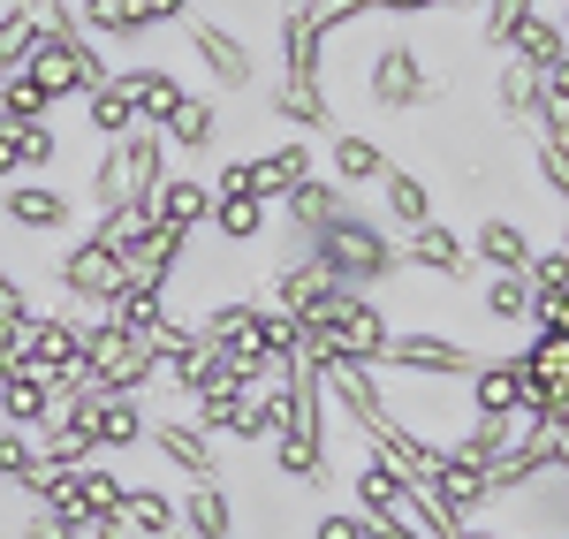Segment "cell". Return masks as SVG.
<instances>
[{
    "mask_svg": "<svg viewBox=\"0 0 569 539\" xmlns=\"http://www.w3.org/2000/svg\"><path fill=\"white\" fill-rule=\"evenodd\" d=\"M395 160L380 137L365 130H327V182H342V190H357V182H380Z\"/></svg>",
    "mask_w": 569,
    "mask_h": 539,
    "instance_id": "cell-16",
    "label": "cell"
},
{
    "mask_svg": "<svg viewBox=\"0 0 569 539\" xmlns=\"http://www.w3.org/2000/svg\"><path fill=\"white\" fill-rule=\"evenodd\" d=\"M84 456H91V433L69 418V410H53V418L39 426V463L53 471V463H84Z\"/></svg>",
    "mask_w": 569,
    "mask_h": 539,
    "instance_id": "cell-33",
    "label": "cell"
},
{
    "mask_svg": "<svg viewBox=\"0 0 569 539\" xmlns=\"http://www.w3.org/2000/svg\"><path fill=\"white\" fill-rule=\"evenodd\" d=\"M31 39H39V8H23V0H0V77H8V69H23Z\"/></svg>",
    "mask_w": 569,
    "mask_h": 539,
    "instance_id": "cell-34",
    "label": "cell"
},
{
    "mask_svg": "<svg viewBox=\"0 0 569 539\" xmlns=\"http://www.w3.org/2000/svg\"><path fill=\"white\" fill-rule=\"evenodd\" d=\"M39 433H23V426H0V487H16V495H31L39 487Z\"/></svg>",
    "mask_w": 569,
    "mask_h": 539,
    "instance_id": "cell-32",
    "label": "cell"
},
{
    "mask_svg": "<svg viewBox=\"0 0 569 539\" xmlns=\"http://www.w3.org/2000/svg\"><path fill=\"white\" fill-rule=\"evenodd\" d=\"M122 495H130V479L107 471L99 456H84V463H53V471H39V487H31V501L53 509V517H69L77 532H84V525H107V517H122Z\"/></svg>",
    "mask_w": 569,
    "mask_h": 539,
    "instance_id": "cell-3",
    "label": "cell"
},
{
    "mask_svg": "<svg viewBox=\"0 0 569 539\" xmlns=\"http://www.w3.org/2000/svg\"><path fill=\"white\" fill-rule=\"evenodd\" d=\"M152 213H160L168 228H182V236H198V228L213 221V182L206 176H168L160 198H152Z\"/></svg>",
    "mask_w": 569,
    "mask_h": 539,
    "instance_id": "cell-23",
    "label": "cell"
},
{
    "mask_svg": "<svg viewBox=\"0 0 569 539\" xmlns=\"http://www.w3.org/2000/svg\"><path fill=\"white\" fill-rule=\"evenodd\" d=\"M555 23H562V39H569V0H562V16H555Z\"/></svg>",
    "mask_w": 569,
    "mask_h": 539,
    "instance_id": "cell-43",
    "label": "cell"
},
{
    "mask_svg": "<svg viewBox=\"0 0 569 539\" xmlns=\"http://www.w3.org/2000/svg\"><path fill=\"white\" fill-rule=\"evenodd\" d=\"M486 319L493 327H539V297H531L525 273H493L486 281Z\"/></svg>",
    "mask_w": 569,
    "mask_h": 539,
    "instance_id": "cell-31",
    "label": "cell"
},
{
    "mask_svg": "<svg viewBox=\"0 0 569 539\" xmlns=\"http://www.w3.org/2000/svg\"><path fill=\"white\" fill-rule=\"evenodd\" d=\"M395 372H418V380H471V365H479V350L471 342H448V335H433V327H410V335H395L388 358Z\"/></svg>",
    "mask_w": 569,
    "mask_h": 539,
    "instance_id": "cell-6",
    "label": "cell"
},
{
    "mask_svg": "<svg viewBox=\"0 0 569 539\" xmlns=\"http://www.w3.org/2000/svg\"><path fill=\"white\" fill-rule=\"evenodd\" d=\"M402 495H410V471H395L380 449L357 463V517H365V525H388V517H402Z\"/></svg>",
    "mask_w": 569,
    "mask_h": 539,
    "instance_id": "cell-17",
    "label": "cell"
},
{
    "mask_svg": "<svg viewBox=\"0 0 569 539\" xmlns=\"http://www.w3.org/2000/svg\"><path fill=\"white\" fill-rule=\"evenodd\" d=\"M372 539H426V532H418L410 517H388V525H372Z\"/></svg>",
    "mask_w": 569,
    "mask_h": 539,
    "instance_id": "cell-41",
    "label": "cell"
},
{
    "mask_svg": "<svg viewBox=\"0 0 569 539\" xmlns=\"http://www.w3.org/2000/svg\"><path fill=\"white\" fill-rule=\"evenodd\" d=\"M168 176H176V168H168V137H160V122H137L130 137L99 144V168H91V213L152 206Z\"/></svg>",
    "mask_w": 569,
    "mask_h": 539,
    "instance_id": "cell-2",
    "label": "cell"
},
{
    "mask_svg": "<svg viewBox=\"0 0 569 539\" xmlns=\"http://www.w3.org/2000/svg\"><path fill=\"white\" fill-rule=\"evenodd\" d=\"M531 8H539V0H486V23H479V39H486V46H509V31L525 23Z\"/></svg>",
    "mask_w": 569,
    "mask_h": 539,
    "instance_id": "cell-38",
    "label": "cell"
},
{
    "mask_svg": "<svg viewBox=\"0 0 569 539\" xmlns=\"http://www.w3.org/2000/svg\"><path fill=\"white\" fill-rule=\"evenodd\" d=\"M122 84H130V99H137V114L144 122H168L182 99H190V84H182L176 69H160V61H130V69H114Z\"/></svg>",
    "mask_w": 569,
    "mask_h": 539,
    "instance_id": "cell-20",
    "label": "cell"
},
{
    "mask_svg": "<svg viewBox=\"0 0 569 539\" xmlns=\"http://www.w3.org/2000/svg\"><path fill=\"white\" fill-rule=\"evenodd\" d=\"M23 539H77V525L53 517V509H31V517H23Z\"/></svg>",
    "mask_w": 569,
    "mask_h": 539,
    "instance_id": "cell-40",
    "label": "cell"
},
{
    "mask_svg": "<svg viewBox=\"0 0 569 539\" xmlns=\"http://www.w3.org/2000/svg\"><path fill=\"white\" fill-rule=\"evenodd\" d=\"M281 8H289V0H281Z\"/></svg>",
    "mask_w": 569,
    "mask_h": 539,
    "instance_id": "cell-45",
    "label": "cell"
},
{
    "mask_svg": "<svg viewBox=\"0 0 569 539\" xmlns=\"http://www.w3.org/2000/svg\"><path fill=\"white\" fill-rule=\"evenodd\" d=\"M69 418L91 433V456H107V449H144V433H152V410L137 403V396H99V388H91V396L69 410Z\"/></svg>",
    "mask_w": 569,
    "mask_h": 539,
    "instance_id": "cell-7",
    "label": "cell"
},
{
    "mask_svg": "<svg viewBox=\"0 0 569 539\" xmlns=\"http://www.w3.org/2000/svg\"><path fill=\"white\" fill-rule=\"evenodd\" d=\"M555 251H562V259H569V221H562V243H555Z\"/></svg>",
    "mask_w": 569,
    "mask_h": 539,
    "instance_id": "cell-44",
    "label": "cell"
},
{
    "mask_svg": "<svg viewBox=\"0 0 569 539\" xmlns=\"http://www.w3.org/2000/svg\"><path fill=\"white\" fill-rule=\"evenodd\" d=\"M531 251H539V243H531L517 221H501V213H486V221L471 228V259L493 267V273H531Z\"/></svg>",
    "mask_w": 569,
    "mask_h": 539,
    "instance_id": "cell-18",
    "label": "cell"
},
{
    "mask_svg": "<svg viewBox=\"0 0 569 539\" xmlns=\"http://www.w3.org/2000/svg\"><path fill=\"white\" fill-rule=\"evenodd\" d=\"M342 206H350V190H342V182H297V190H289V198H281V221H289V236H319V228L335 221V213H342Z\"/></svg>",
    "mask_w": 569,
    "mask_h": 539,
    "instance_id": "cell-22",
    "label": "cell"
},
{
    "mask_svg": "<svg viewBox=\"0 0 569 539\" xmlns=\"http://www.w3.org/2000/svg\"><path fill=\"white\" fill-rule=\"evenodd\" d=\"M46 418H53V388H46V372H0V426L39 433Z\"/></svg>",
    "mask_w": 569,
    "mask_h": 539,
    "instance_id": "cell-24",
    "label": "cell"
},
{
    "mask_svg": "<svg viewBox=\"0 0 569 539\" xmlns=\"http://www.w3.org/2000/svg\"><path fill=\"white\" fill-rule=\"evenodd\" d=\"M266 114H273V122H289L297 137L342 130V122H335V99H327V84H319V77H281V84L266 91Z\"/></svg>",
    "mask_w": 569,
    "mask_h": 539,
    "instance_id": "cell-12",
    "label": "cell"
},
{
    "mask_svg": "<svg viewBox=\"0 0 569 539\" xmlns=\"http://www.w3.org/2000/svg\"><path fill=\"white\" fill-rule=\"evenodd\" d=\"M176 509H182V525H190V539H236V501H228L220 479H198Z\"/></svg>",
    "mask_w": 569,
    "mask_h": 539,
    "instance_id": "cell-26",
    "label": "cell"
},
{
    "mask_svg": "<svg viewBox=\"0 0 569 539\" xmlns=\"http://www.w3.org/2000/svg\"><path fill=\"white\" fill-rule=\"evenodd\" d=\"M305 259L327 273L335 289L372 297V289H380V281L402 267V243H388V228L372 221V213H357V198H350V206H342V213H335V221H327V228L305 243Z\"/></svg>",
    "mask_w": 569,
    "mask_h": 539,
    "instance_id": "cell-1",
    "label": "cell"
},
{
    "mask_svg": "<svg viewBox=\"0 0 569 539\" xmlns=\"http://www.w3.org/2000/svg\"><path fill=\"white\" fill-rule=\"evenodd\" d=\"M16 160H23V176H53V160H61V137H53V122H23V137H16Z\"/></svg>",
    "mask_w": 569,
    "mask_h": 539,
    "instance_id": "cell-37",
    "label": "cell"
},
{
    "mask_svg": "<svg viewBox=\"0 0 569 539\" xmlns=\"http://www.w3.org/2000/svg\"><path fill=\"white\" fill-rule=\"evenodd\" d=\"M0 213L23 236H69L77 228V198L46 176H16V182H0Z\"/></svg>",
    "mask_w": 569,
    "mask_h": 539,
    "instance_id": "cell-5",
    "label": "cell"
},
{
    "mask_svg": "<svg viewBox=\"0 0 569 539\" xmlns=\"http://www.w3.org/2000/svg\"><path fill=\"white\" fill-rule=\"evenodd\" d=\"M426 91H433V77H426V53H418V39L388 31V39L372 46V99H380V107H418Z\"/></svg>",
    "mask_w": 569,
    "mask_h": 539,
    "instance_id": "cell-8",
    "label": "cell"
},
{
    "mask_svg": "<svg viewBox=\"0 0 569 539\" xmlns=\"http://www.w3.org/2000/svg\"><path fill=\"white\" fill-rule=\"evenodd\" d=\"M144 114H137V99H130V84L122 77H107L99 91H84V130L99 137V144H114V137H130Z\"/></svg>",
    "mask_w": 569,
    "mask_h": 539,
    "instance_id": "cell-25",
    "label": "cell"
},
{
    "mask_svg": "<svg viewBox=\"0 0 569 539\" xmlns=\"http://www.w3.org/2000/svg\"><path fill=\"white\" fill-rule=\"evenodd\" d=\"M190 53L206 61V77H213L220 91H251L259 84V53L236 39V31H220L213 16H190Z\"/></svg>",
    "mask_w": 569,
    "mask_h": 539,
    "instance_id": "cell-9",
    "label": "cell"
},
{
    "mask_svg": "<svg viewBox=\"0 0 569 539\" xmlns=\"http://www.w3.org/2000/svg\"><path fill=\"white\" fill-rule=\"evenodd\" d=\"M311 539H372V525H365L357 509H327V517L311 525Z\"/></svg>",
    "mask_w": 569,
    "mask_h": 539,
    "instance_id": "cell-39",
    "label": "cell"
},
{
    "mask_svg": "<svg viewBox=\"0 0 569 539\" xmlns=\"http://www.w3.org/2000/svg\"><path fill=\"white\" fill-rule=\"evenodd\" d=\"M69 8H77V23H84L99 46H144L152 39V23H144L137 0H69Z\"/></svg>",
    "mask_w": 569,
    "mask_h": 539,
    "instance_id": "cell-19",
    "label": "cell"
},
{
    "mask_svg": "<svg viewBox=\"0 0 569 539\" xmlns=\"http://www.w3.org/2000/svg\"><path fill=\"white\" fill-rule=\"evenodd\" d=\"M206 228H213L220 243H259L266 228H273V206L251 198V190H228V198H213V221Z\"/></svg>",
    "mask_w": 569,
    "mask_h": 539,
    "instance_id": "cell-27",
    "label": "cell"
},
{
    "mask_svg": "<svg viewBox=\"0 0 569 539\" xmlns=\"http://www.w3.org/2000/svg\"><path fill=\"white\" fill-rule=\"evenodd\" d=\"M319 176V152H311V137H281L273 152H251V198H266V206H281L297 182Z\"/></svg>",
    "mask_w": 569,
    "mask_h": 539,
    "instance_id": "cell-11",
    "label": "cell"
},
{
    "mask_svg": "<svg viewBox=\"0 0 569 539\" xmlns=\"http://www.w3.org/2000/svg\"><path fill=\"white\" fill-rule=\"evenodd\" d=\"M273 39H281V77H319L327 69V31H319V16L305 0L273 8Z\"/></svg>",
    "mask_w": 569,
    "mask_h": 539,
    "instance_id": "cell-13",
    "label": "cell"
},
{
    "mask_svg": "<svg viewBox=\"0 0 569 539\" xmlns=\"http://www.w3.org/2000/svg\"><path fill=\"white\" fill-rule=\"evenodd\" d=\"M380 206H388V221L402 228V236L433 221V190H426V176H410V168H388V176H380Z\"/></svg>",
    "mask_w": 569,
    "mask_h": 539,
    "instance_id": "cell-28",
    "label": "cell"
},
{
    "mask_svg": "<svg viewBox=\"0 0 569 539\" xmlns=\"http://www.w3.org/2000/svg\"><path fill=\"white\" fill-rule=\"evenodd\" d=\"M144 449L160 456V463H176V479H182V487H198V479H220L213 433H206V426H190V418H152Z\"/></svg>",
    "mask_w": 569,
    "mask_h": 539,
    "instance_id": "cell-10",
    "label": "cell"
},
{
    "mask_svg": "<svg viewBox=\"0 0 569 539\" xmlns=\"http://www.w3.org/2000/svg\"><path fill=\"white\" fill-rule=\"evenodd\" d=\"M402 267H418V273H440V281H463V273L479 267V259H471V243H463L456 228L426 221V228H410V236H402Z\"/></svg>",
    "mask_w": 569,
    "mask_h": 539,
    "instance_id": "cell-15",
    "label": "cell"
},
{
    "mask_svg": "<svg viewBox=\"0 0 569 539\" xmlns=\"http://www.w3.org/2000/svg\"><path fill=\"white\" fill-rule=\"evenodd\" d=\"M531 168H539V182H547V190L569 206V144H562V137L531 130Z\"/></svg>",
    "mask_w": 569,
    "mask_h": 539,
    "instance_id": "cell-36",
    "label": "cell"
},
{
    "mask_svg": "<svg viewBox=\"0 0 569 539\" xmlns=\"http://www.w3.org/2000/svg\"><path fill=\"white\" fill-rule=\"evenodd\" d=\"M122 259H114V251H107V243H99V236H77V243H61V259H53V281H61V297H69V305H91V312H99V305H107V297H114V289H122Z\"/></svg>",
    "mask_w": 569,
    "mask_h": 539,
    "instance_id": "cell-4",
    "label": "cell"
},
{
    "mask_svg": "<svg viewBox=\"0 0 569 539\" xmlns=\"http://www.w3.org/2000/svg\"><path fill=\"white\" fill-rule=\"evenodd\" d=\"M501 114L509 122H539V69H525V61H501Z\"/></svg>",
    "mask_w": 569,
    "mask_h": 539,
    "instance_id": "cell-35",
    "label": "cell"
},
{
    "mask_svg": "<svg viewBox=\"0 0 569 539\" xmlns=\"http://www.w3.org/2000/svg\"><path fill=\"white\" fill-rule=\"evenodd\" d=\"M122 525H130V532H144V539H176L182 509H176V495H168V487H130V495H122Z\"/></svg>",
    "mask_w": 569,
    "mask_h": 539,
    "instance_id": "cell-30",
    "label": "cell"
},
{
    "mask_svg": "<svg viewBox=\"0 0 569 539\" xmlns=\"http://www.w3.org/2000/svg\"><path fill=\"white\" fill-rule=\"evenodd\" d=\"M562 53H569L562 23H555V16H539V8H531L525 23H517V31H509V61H525V69H555V61H562Z\"/></svg>",
    "mask_w": 569,
    "mask_h": 539,
    "instance_id": "cell-29",
    "label": "cell"
},
{
    "mask_svg": "<svg viewBox=\"0 0 569 539\" xmlns=\"http://www.w3.org/2000/svg\"><path fill=\"white\" fill-rule=\"evenodd\" d=\"M456 539H501V532H486V525H456Z\"/></svg>",
    "mask_w": 569,
    "mask_h": 539,
    "instance_id": "cell-42",
    "label": "cell"
},
{
    "mask_svg": "<svg viewBox=\"0 0 569 539\" xmlns=\"http://www.w3.org/2000/svg\"><path fill=\"white\" fill-rule=\"evenodd\" d=\"M160 137H168V152H190V160H206V152L220 144V99H198V91H190L176 114L160 122Z\"/></svg>",
    "mask_w": 569,
    "mask_h": 539,
    "instance_id": "cell-21",
    "label": "cell"
},
{
    "mask_svg": "<svg viewBox=\"0 0 569 539\" xmlns=\"http://www.w3.org/2000/svg\"><path fill=\"white\" fill-rule=\"evenodd\" d=\"M525 403H531L525 358H479L471 365V410L479 418H517Z\"/></svg>",
    "mask_w": 569,
    "mask_h": 539,
    "instance_id": "cell-14",
    "label": "cell"
}]
</instances>
